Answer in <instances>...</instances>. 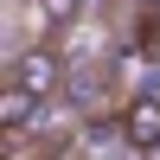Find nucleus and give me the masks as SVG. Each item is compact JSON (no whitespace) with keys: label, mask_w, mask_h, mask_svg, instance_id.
Wrapping results in <instances>:
<instances>
[{"label":"nucleus","mask_w":160,"mask_h":160,"mask_svg":"<svg viewBox=\"0 0 160 160\" xmlns=\"http://www.w3.org/2000/svg\"><path fill=\"white\" fill-rule=\"evenodd\" d=\"M141 51H148V58L160 64V19H148V32H141Z\"/></svg>","instance_id":"39448f33"},{"label":"nucleus","mask_w":160,"mask_h":160,"mask_svg":"<svg viewBox=\"0 0 160 160\" xmlns=\"http://www.w3.org/2000/svg\"><path fill=\"white\" fill-rule=\"evenodd\" d=\"M38 19L45 26H77V13H83V0H32Z\"/></svg>","instance_id":"20e7f679"},{"label":"nucleus","mask_w":160,"mask_h":160,"mask_svg":"<svg viewBox=\"0 0 160 160\" xmlns=\"http://www.w3.org/2000/svg\"><path fill=\"white\" fill-rule=\"evenodd\" d=\"M38 109H45V102H32L19 83H13V77H0V135H26Z\"/></svg>","instance_id":"7ed1b4c3"},{"label":"nucleus","mask_w":160,"mask_h":160,"mask_svg":"<svg viewBox=\"0 0 160 160\" xmlns=\"http://www.w3.org/2000/svg\"><path fill=\"white\" fill-rule=\"evenodd\" d=\"M7 77H13L32 102H51V96L64 90V51H51V45H26L19 58L7 64Z\"/></svg>","instance_id":"f257e3e1"},{"label":"nucleus","mask_w":160,"mask_h":160,"mask_svg":"<svg viewBox=\"0 0 160 160\" xmlns=\"http://www.w3.org/2000/svg\"><path fill=\"white\" fill-rule=\"evenodd\" d=\"M141 160H160V141H154V148H148V154H141Z\"/></svg>","instance_id":"423d86ee"},{"label":"nucleus","mask_w":160,"mask_h":160,"mask_svg":"<svg viewBox=\"0 0 160 160\" xmlns=\"http://www.w3.org/2000/svg\"><path fill=\"white\" fill-rule=\"evenodd\" d=\"M115 128H122V141H128V148H141V154H148L154 141H160V96H128Z\"/></svg>","instance_id":"f03ea898"}]
</instances>
